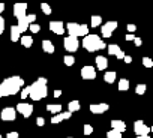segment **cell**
<instances>
[{
  "label": "cell",
  "instance_id": "cell-1",
  "mask_svg": "<svg viewBox=\"0 0 153 138\" xmlns=\"http://www.w3.org/2000/svg\"><path fill=\"white\" fill-rule=\"evenodd\" d=\"M24 86V80L18 75H14V77H9V78H5L0 84V95L3 96H14L17 95Z\"/></svg>",
  "mask_w": 153,
  "mask_h": 138
},
{
  "label": "cell",
  "instance_id": "cell-2",
  "mask_svg": "<svg viewBox=\"0 0 153 138\" xmlns=\"http://www.w3.org/2000/svg\"><path fill=\"white\" fill-rule=\"evenodd\" d=\"M48 95V89H47V78L39 77L33 84H30V98L33 101H41L44 98H47Z\"/></svg>",
  "mask_w": 153,
  "mask_h": 138
},
{
  "label": "cell",
  "instance_id": "cell-3",
  "mask_svg": "<svg viewBox=\"0 0 153 138\" xmlns=\"http://www.w3.org/2000/svg\"><path fill=\"white\" fill-rule=\"evenodd\" d=\"M81 45L89 53H95V51H99V50H104L105 48V42L101 39V36H98L95 33L93 35L89 33L87 36H84L83 41H81Z\"/></svg>",
  "mask_w": 153,
  "mask_h": 138
},
{
  "label": "cell",
  "instance_id": "cell-4",
  "mask_svg": "<svg viewBox=\"0 0 153 138\" xmlns=\"http://www.w3.org/2000/svg\"><path fill=\"white\" fill-rule=\"evenodd\" d=\"M66 32L69 33V36H87L89 35V26L87 24H78V23H68L66 24Z\"/></svg>",
  "mask_w": 153,
  "mask_h": 138
},
{
  "label": "cell",
  "instance_id": "cell-5",
  "mask_svg": "<svg viewBox=\"0 0 153 138\" xmlns=\"http://www.w3.org/2000/svg\"><path fill=\"white\" fill-rule=\"evenodd\" d=\"M63 47L68 53H75L76 50H78L80 47V41L78 38H75V36H66L63 39Z\"/></svg>",
  "mask_w": 153,
  "mask_h": 138
},
{
  "label": "cell",
  "instance_id": "cell-6",
  "mask_svg": "<svg viewBox=\"0 0 153 138\" xmlns=\"http://www.w3.org/2000/svg\"><path fill=\"white\" fill-rule=\"evenodd\" d=\"M119 27V23L117 21H107L105 24H102L101 27V33L104 38H111L113 36V32Z\"/></svg>",
  "mask_w": 153,
  "mask_h": 138
},
{
  "label": "cell",
  "instance_id": "cell-7",
  "mask_svg": "<svg viewBox=\"0 0 153 138\" xmlns=\"http://www.w3.org/2000/svg\"><path fill=\"white\" fill-rule=\"evenodd\" d=\"M17 119V110L12 107H6L2 110L0 113V120H5V122H14Z\"/></svg>",
  "mask_w": 153,
  "mask_h": 138
},
{
  "label": "cell",
  "instance_id": "cell-8",
  "mask_svg": "<svg viewBox=\"0 0 153 138\" xmlns=\"http://www.w3.org/2000/svg\"><path fill=\"white\" fill-rule=\"evenodd\" d=\"M134 132L137 134V137H140V135H149L152 131L149 126H146V123L143 120H135L134 122Z\"/></svg>",
  "mask_w": 153,
  "mask_h": 138
},
{
  "label": "cell",
  "instance_id": "cell-9",
  "mask_svg": "<svg viewBox=\"0 0 153 138\" xmlns=\"http://www.w3.org/2000/svg\"><path fill=\"white\" fill-rule=\"evenodd\" d=\"M15 110L18 113H21L23 117L29 119L32 116V113H33V105L32 104H26V102H20V104H17V108Z\"/></svg>",
  "mask_w": 153,
  "mask_h": 138
},
{
  "label": "cell",
  "instance_id": "cell-10",
  "mask_svg": "<svg viewBox=\"0 0 153 138\" xmlns=\"http://www.w3.org/2000/svg\"><path fill=\"white\" fill-rule=\"evenodd\" d=\"M81 77L84 80H95L96 78V69L93 66H90V65L83 66L81 68Z\"/></svg>",
  "mask_w": 153,
  "mask_h": 138
},
{
  "label": "cell",
  "instance_id": "cell-11",
  "mask_svg": "<svg viewBox=\"0 0 153 138\" xmlns=\"http://www.w3.org/2000/svg\"><path fill=\"white\" fill-rule=\"evenodd\" d=\"M50 30L53 32V33H56V35H63L65 32H66V26H65V23L63 21H51L50 23Z\"/></svg>",
  "mask_w": 153,
  "mask_h": 138
},
{
  "label": "cell",
  "instance_id": "cell-12",
  "mask_svg": "<svg viewBox=\"0 0 153 138\" xmlns=\"http://www.w3.org/2000/svg\"><path fill=\"white\" fill-rule=\"evenodd\" d=\"M89 110H90L93 114H102V113H105V111L110 110V105L105 104V102H101V104H92V105L89 107Z\"/></svg>",
  "mask_w": 153,
  "mask_h": 138
},
{
  "label": "cell",
  "instance_id": "cell-13",
  "mask_svg": "<svg viewBox=\"0 0 153 138\" xmlns=\"http://www.w3.org/2000/svg\"><path fill=\"white\" fill-rule=\"evenodd\" d=\"M26 12H27V3H15L14 5V15L17 18L26 17Z\"/></svg>",
  "mask_w": 153,
  "mask_h": 138
},
{
  "label": "cell",
  "instance_id": "cell-14",
  "mask_svg": "<svg viewBox=\"0 0 153 138\" xmlns=\"http://www.w3.org/2000/svg\"><path fill=\"white\" fill-rule=\"evenodd\" d=\"M71 116H72V113L71 111H62V113H59V114H54L53 117H51V123L53 125H56V123H60V122H63V120H68V119H71Z\"/></svg>",
  "mask_w": 153,
  "mask_h": 138
},
{
  "label": "cell",
  "instance_id": "cell-15",
  "mask_svg": "<svg viewBox=\"0 0 153 138\" xmlns=\"http://www.w3.org/2000/svg\"><path fill=\"white\" fill-rule=\"evenodd\" d=\"M95 62H96V69H99V71H105L108 68V59L105 56H96Z\"/></svg>",
  "mask_w": 153,
  "mask_h": 138
},
{
  "label": "cell",
  "instance_id": "cell-16",
  "mask_svg": "<svg viewBox=\"0 0 153 138\" xmlns=\"http://www.w3.org/2000/svg\"><path fill=\"white\" fill-rule=\"evenodd\" d=\"M111 129H114V131L123 134V132L126 131V123H125L123 120H117V119H114V120H111Z\"/></svg>",
  "mask_w": 153,
  "mask_h": 138
},
{
  "label": "cell",
  "instance_id": "cell-17",
  "mask_svg": "<svg viewBox=\"0 0 153 138\" xmlns=\"http://www.w3.org/2000/svg\"><path fill=\"white\" fill-rule=\"evenodd\" d=\"M21 38V32L18 29V26H11V41L12 42H18Z\"/></svg>",
  "mask_w": 153,
  "mask_h": 138
},
{
  "label": "cell",
  "instance_id": "cell-18",
  "mask_svg": "<svg viewBox=\"0 0 153 138\" xmlns=\"http://www.w3.org/2000/svg\"><path fill=\"white\" fill-rule=\"evenodd\" d=\"M42 50L45 51V53H48V54H53L54 53V44L50 41V39H44L42 41Z\"/></svg>",
  "mask_w": 153,
  "mask_h": 138
},
{
  "label": "cell",
  "instance_id": "cell-19",
  "mask_svg": "<svg viewBox=\"0 0 153 138\" xmlns=\"http://www.w3.org/2000/svg\"><path fill=\"white\" fill-rule=\"evenodd\" d=\"M18 29H20V32L23 33V32H26L29 27H30V23L27 21V17H23V18H18Z\"/></svg>",
  "mask_w": 153,
  "mask_h": 138
},
{
  "label": "cell",
  "instance_id": "cell-20",
  "mask_svg": "<svg viewBox=\"0 0 153 138\" xmlns=\"http://www.w3.org/2000/svg\"><path fill=\"white\" fill-rule=\"evenodd\" d=\"M47 111L51 113L53 116L54 114H59V113H62V105L60 104H48L47 105Z\"/></svg>",
  "mask_w": 153,
  "mask_h": 138
},
{
  "label": "cell",
  "instance_id": "cell-21",
  "mask_svg": "<svg viewBox=\"0 0 153 138\" xmlns=\"http://www.w3.org/2000/svg\"><path fill=\"white\" fill-rule=\"evenodd\" d=\"M116 78H117V75H116L114 71H108V72L104 74V81L108 83V84H113V83L116 81Z\"/></svg>",
  "mask_w": 153,
  "mask_h": 138
},
{
  "label": "cell",
  "instance_id": "cell-22",
  "mask_svg": "<svg viewBox=\"0 0 153 138\" xmlns=\"http://www.w3.org/2000/svg\"><path fill=\"white\" fill-rule=\"evenodd\" d=\"M81 108V104H80V101H71L69 104H68V111H71V113H75V111H78Z\"/></svg>",
  "mask_w": 153,
  "mask_h": 138
},
{
  "label": "cell",
  "instance_id": "cell-23",
  "mask_svg": "<svg viewBox=\"0 0 153 138\" xmlns=\"http://www.w3.org/2000/svg\"><path fill=\"white\" fill-rule=\"evenodd\" d=\"M20 41H21V45L26 47V48H30V47L33 45V38H32V36H27V35H26V36H21Z\"/></svg>",
  "mask_w": 153,
  "mask_h": 138
},
{
  "label": "cell",
  "instance_id": "cell-24",
  "mask_svg": "<svg viewBox=\"0 0 153 138\" xmlns=\"http://www.w3.org/2000/svg\"><path fill=\"white\" fill-rule=\"evenodd\" d=\"M102 24V17L101 15H92L90 18V26L92 27H99Z\"/></svg>",
  "mask_w": 153,
  "mask_h": 138
},
{
  "label": "cell",
  "instance_id": "cell-25",
  "mask_svg": "<svg viewBox=\"0 0 153 138\" xmlns=\"http://www.w3.org/2000/svg\"><path fill=\"white\" fill-rule=\"evenodd\" d=\"M120 50H122V48H120L117 44H110V45L107 47V51H108V54H110V56H116Z\"/></svg>",
  "mask_w": 153,
  "mask_h": 138
},
{
  "label": "cell",
  "instance_id": "cell-26",
  "mask_svg": "<svg viewBox=\"0 0 153 138\" xmlns=\"http://www.w3.org/2000/svg\"><path fill=\"white\" fill-rule=\"evenodd\" d=\"M117 87H119V90H120V92H126V90L129 89V80H126V78H122V80H119V84H117Z\"/></svg>",
  "mask_w": 153,
  "mask_h": 138
},
{
  "label": "cell",
  "instance_id": "cell-27",
  "mask_svg": "<svg viewBox=\"0 0 153 138\" xmlns=\"http://www.w3.org/2000/svg\"><path fill=\"white\" fill-rule=\"evenodd\" d=\"M41 11L45 14V15H51V12H53V9H51V6L48 5V3H41Z\"/></svg>",
  "mask_w": 153,
  "mask_h": 138
},
{
  "label": "cell",
  "instance_id": "cell-28",
  "mask_svg": "<svg viewBox=\"0 0 153 138\" xmlns=\"http://www.w3.org/2000/svg\"><path fill=\"white\" fill-rule=\"evenodd\" d=\"M63 63H65L66 66H72V65L75 63V57L68 54V56H65V57H63Z\"/></svg>",
  "mask_w": 153,
  "mask_h": 138
},
{
  "label": "cell",
  "instance_id": "cell-29",
  "mask_svg": "<svg viewBox=\"0 0 153 138\" xmlns=\"http://www.w3.org/2000/svg\"><path fill=\"white\" fill-rule=\"evenodd\" d=\"M107 138H123V137H122V134H120V132H117V131L111 129V131H108V132H107Z\"/></svg>",
  "mask_w": 153,
  "mask_h": 138
},
{
  "label": "cell",
  "instance_id": "cell-30",
  "mask_svg": "<svg viewBox=\"0 0 153 138\" xmlns=\"http://www.w3.org/2000/svg\"><path fill=\"white\" fill-rule=\"evenodd\" d=\"M146 90H147V86H146V84H138V86L135 87V93H137V95H144Z\"/></svg>",
  "mask_w": 153,
  "mask_h": 138
},
{
  "label": "cell",
  "instance_id": "cell-31",
  "mask_svg": "<svg viewBox=\"0 0 153 138\" xmlns=\"http://www.w3.org/2000/svg\"><path fill=\"white\" fill-rule=\"evenodd\" d=\"M27 96H30V86L21 89V99H26Z\"/></svg>",
  "mask_w": 153,
  "mask_h": 138
},
{
  "label": "cell",
  "instance_id": "cell-32",
  "mask_svg": "<svg viewBox=\"0 0 153 138\" xmlns=\"http://www.w3.org/2000/svg\"><path fill=\"white\" fill-rule=\"evenodd\" d=\"M143 65L146 68H153V60L150 57H143Z\"/></svg>",
  "mask_w": 153,
  "mask_h": 138
},
{
  "label": "cell",
  "instance_id": "cell-33",
  "mask_svg": "<svg viewBox=\"0 0 153 138\" xmlns=\"http://www.w3.org/2000/svg\"><path fill=\"white\" fill-rule=\"evenodd\" d=\"M83 132H84V135H92L93 134V126L92 125H84V129H83Z\"/></svg>",
  "mask_w": 153,
  "mask_h": 138
},
{
  "label": "cell",
  "instance_id": "cell-34",
  "mask_svg": "<svg viewBox=\"0 0 153 138\" xmlns=\"http://www.w3.org/2000/svg\"><path fill=\"white\" fill-rule=\"evenodd\" d=\"M29 30H30V32H33V33H39V32H41V26H39V24H36V23H33V24H30Z\"/></svg>",
  "mask_w": 153,
  "mask_h": 138
},
{
  "label": "cell",
  "instance_id": "cell-35",
  "mask_svg": "<svg viewBox=\"0 0 153 138\" xmlns=\"http://www.w3.org/2000/svg\"><path fill=\"white\" fill-rule=\"evenodd\" d=\"M126 30H128V33H134L137 30V26L135 24H128L126 26Z\"/></svg>",
  "mask_w": 153,
  "mask_h": 138
},
{
  "label": "cell",
  "instance_id": "cell-36",
  "mask_svg": "<svg viewBox=\"0 0 153 138\" xmlns=\"http://www.w3.org/2000/svg\"><path fill=\"white\" fill-rule=\"evenodd\" d=\"M26 17H27V21H29L30 24H33V23L36 21V15H35V14H30V15H26Z\"/></svg>",
  "mask_w": 153,
  "mask_h": 138
},
{
  "label": "cell",
  "instance_id": "cell-37",
  "mask_svg": "<svg viewBox=\"0 0 153 138\" xmlns=\"http://www.w3.org/2000/svg\"><path fill=\"white\" fill-rule=\"evenodd\" d=\"M3 30H5V20L3 17H0V35L3 33Z\"/></svg>",
  "mask_w": 153,
  "mask_h": 138
},
{
  "label": "cell",
  "instance_id": "cell-38",
  "mask_svg": "<svg viewBox=\"0 0 153 138\" xmlns=\"http://www.w3.org/2000/svg\"><path fill=\"white\" fill-rule=\"evenodd\" d=\"M125 56H126V54H125V51H123V50H120V51L116 54V57H117L119 60H123V59H125Z\"/></svg>",
  "mask_w": 153,
  "mask_h": 138
},
{
  "label": "cell",
  "instance_id": "cell-39",
  "mask_svg": "<svg viewBox=\"0 0 153 138\" xmlns=\"http://www.w3.org/2000/svg\"><path fill=\"white\" fill-rule=\"evenodd\" d=\"M6 138H20V135H18V132H8Z\"/></svg>",
  "mask_w": 153,
  "mask_h": 138
},
{
  "label": "cell",
  "instance_id": "cell-40",
  "mask_svg": "<svg viewBox=\"0 0 153 138\" xmlns=\"http://www.w3.org/2000/svg\"><path fill=\"white\" fill-rule=\"evenodd\" d=\"M36 125H38V126H44V125H45L44 117H38V119H36Z\"/></svg>",
  "mask_w": 153,
  "mask_h": 138
},
{
  "label": "cell",
  "instance_id": "cell-41",
  "mask_svg": "<svg viewBox=\"0 0 153 138\" xmlns=\"http://www.w3.org/2000/svg\"><path fill=\"white\" fill-rule=\"evenodd\" d=\"M135 38H137V36H135L134 33H128V35L125 36V39H126V41H134Z\"/></svg>",
  "mask_w": 153,
  "mask_h": 138
},
{
  "label": "cell",
  "instance_id": "cell-42",
  "mask_svg": "<svg viewBox=\"0 0 153 138\" xmlns=\"http://www.w3.org/2000/svg\"><path fill=\"white\" fill-rule=\"evenodd\" d=\"M134 44H135V47H141V45H143L141 38H135V39H134Z\"/></svg>",
  "mask_w": 153,
  "mask_h": 138
},
{
  "label": "cell",
  "instance_id": "cell-43",
  "mask_svg": "<svg viewBox=\"0 0 153 138\" xmlns=\"http://www.w3.org/2000/svg\"><path fill=\"white\" fill-rule=\"evenodd\" d=\"M123 60H125V63H128V65H129V63H132V57H131V56H125V59H123Z\"/></svg>",
  "mask_w": 153,
  "mask_h": 138
},
{
  "label": "cell",
  "instance_id": "cell-44",
  "mask_svg": "<svg viewBox=\"0 0 153 138\" xmlns=\"http://www.w3.org/2000/svg\"><path fill=\"white\" fill-rule=\"evenodd\" d=\"M62 96V90H54V98H60Z\"/></svg>",
  "mask_w": 153,
  "mask_h": 138
},
{
  "label": "cell",
  "instance_id": "cell-45",
  "mask_svg": "<svg viewBox=\"0 0 153 138\" xmlns=\"http://www.w3.org/2000/svg\"><path fill=\"white\" fill-rule=\"evenodd\" d=\"M5 11V3H2V2H0V14H2Z\"/></svg>",
  "mask_w": 153,
  "mask_h": 138
},
{
  "label": "cell",
  "instance_id": "cell-46",
  "mask_svg": "<svg viewBox=\"0 0 153 138\" xmlns=\"http://www.w3.org/2000/svg\"><path fill=\"white\" fill-rule=\"evenodd\" d=\"M137 138H150L149 135H140V137H137Z\"/></svg>",
  "mask_w": 153,
  "mask_h": 138
},
{
  "label": "cell",
  "instance_id": "cell-47",
  "mask_svg": "<svg viewBox=\"0 0 153 138\" xmlns=\"http://www.w3.org/2000/svg\"><path fill=\"white\" fill-rule=\"evenodd\" d=\"M150 131H152V132H153V126H150Z\"/></svg>",
  "mask_w": 153,
  "mask_h": 138
},
{
  "label": "cell",
  "instance_id": "cell-48",
  "mask_svg": "<svg viewBox=\"0 0 153 138\" xmlns=\"http://www.w3.org/2000/svg\"><path fill=\"white\" fill-rule=\"evenodd\" d=\"M0 99H2V95H0Z\"/></svg>",
  "mask_w": 153,
  "mask_h": 138
},
{
  "label": "cell",
  "instance_id": "cell-49",
  "mask_svg": "<svg viewBox=\"0 0 153 138\" xmlns=\"http://www.w3.org/2000/svg\"><path fill=\"white\" fill-rule=\"evenodd\" d=\"M0 138H3V137H2V135H0Z\"/></svg>",
  "mask_w": 153,
  "mask_h": 138
},
{
  "label": "cell",
  "instance_id": "cell-50",
  "mask_svg": "<svg viewBox=\"0 0 153 138\" xmlns=\"http://www.w3.org/2000/svg\"><path fill=\"white\" fill-rule=\"evenodd\" d=\"M69 138H72V137H69Z\"/></svg>",
  "mask_w": 153,
  "mask_h": 138
}]
</instances>
